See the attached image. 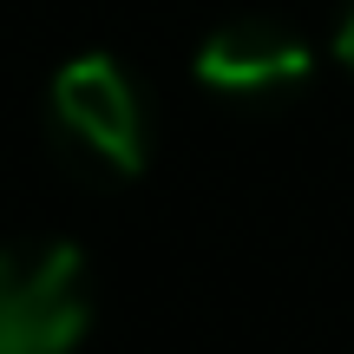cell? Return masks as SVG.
<instances>
[{
    "mask_svg": "<svg viewBox=\"0 0 354 354\" xmlns=\"http://www.w3.org/2000/svg\"><path fill=\"white\" fill-rule=\"evenodd\" d=\"M46 138L59 165L86 184H131L151 151L145 92L112 53H79L46 86Z\"/></svg>",
    "mask_w": 354,
    "mask_h": 354,
    "instance_id": "obj_1",
    "label": "cell"
},
{
    "mask_svg": "<svg viewBox=\"0 0 354 354\" xmlns=\"http://www.w3.org/2000/svg\"><path fill=\"white\" fill-rule=\"evenodd\" d=\"M92 328V269L66 236L0 243V354H73Z\"/></svg>",
    "mask_w": 354,
    "mask_h": 354,
    "instance_id": "obj_2",
    "label": "cell"
},
{
    "mask_svg": "<svg viewBox=\"0 0 354 354\" xmlns=\"http://www.w3.org/2000/svg\"><path fill=\"white\" fill-rule=\"evenodd\" d=\"M190 73L203 92H216L230 105H282L308 86L315 53L295 26L269 20V13H243V20H223L216 33H203Z\"/></svg>",
    "mask_w": 354,
    "mask_h": 354,
    "instance_id": "obj_3",
    "label": "cell"
},
{
    "mask_svg": "<svg viewBox=\"0 0 354 354\" xmlns=\"http://www.w3.org/2000/svg\"><path fill=\"white\" fill-rule=\"evenodd\" d=\"M335 53H342V66L354 73V0H348V13H342V26H335Z\"/></svg>",
    "mask_w": 354,
    "mask_h": 354,
    "instance_id": "obj_4",
    "label": "cell"
}]
</instances>
